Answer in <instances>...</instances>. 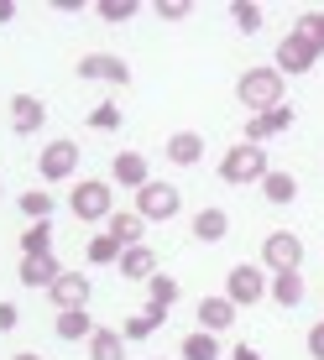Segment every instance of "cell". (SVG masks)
<instances>
[{
  "mask_svg": "<svg viewBox=\"0 0 324 360\" xmlns=\"http://www.w3.org/2000/svg\"><path fill=\"white\" fill-rule=\"evenodd\" d=\"M235 99H241V110H251V115L278 110L282 105V73L278 68H246L241 84H235Z\"/></svg>",
  "mask_w": 324,
  "mask_h": 360,
  "instance_id": "6da1fadb",
  "label": "cell"
},
{
  "mask_svg": "<svg viewBox=\"0 0 324 360\" xmlns=\"http://www.w3.org/2000/svg\"><path fill=\"white\" fill-rule=\"evenodd\" d=\"M220 178L235 183V188H241V183H261V178H267V152L251 146V141L230 146V152L220 157Z\"/></svg>",
  "mask_w": 324,
  "mask_h": 360,
  "instance_id": "7a4b0ae2",
  "label": "cell"
},
{
  "mask_svg": "<svg viewBox=\"0 0 324 360\" xmlns=\"http://www.w3.org/2000/svg\"><path fill=\"white\" fill-rule=\"evenodd\" d=\"M183 209V193L173 188V183H152L147 178L142 188H136V214L142 219H173Z\"/></svg>",
  "mask_w": 324,
  "mask_h": 360,
  "instance_id": "3957f363",
  "label": "cell"
},
{
  "mask_svg": "<svg viewBox=\"0 0 324 360\" xmlns=\"http://www.w3.org/2000/svg\"><path fill=\"white\" fill-rule=\"evenodd\" d=\"M261 262L272 266V277H278V271H298L304 266V240H298L293 230H272L267 240H261Z\"/></svg>",
  "mask_w": 324,
  "mask_h": 360,
  "instance_id": "277c9868",
  "label": "cell"
},
{
  "mask_svg": "<svg viewBox=\"0 0 324 360\" xmlns=\"http://www.w3.org/2000/svg\"><path fill=\"white\" fill-rule=\"evenodd\" d=\"M116 214V193H110V183H79V193H73V219H84V225H94V219H110Z\"/></svg>",
  "mask_w": 324,
  "mask_h": 360,
  "instance_id": "5b68a950",
  "label": "cell"
},
{
  "mask_svg": "<svg viewBox=\"0 0 324 360\" xmlns=\"http://www.w3.org/2000/svg\"><path fill=\"white\" fill-rule=\"evenodd\" d=\"M261 292H267V277H261V266H251V262L230 266V277H225V297H230L235 308H251Z\"/></svg>",
  "mask_w": 324,
  "mask_h": 360,
  "instance_id": "8992f818",
  "label": "cell"
},
{
  "mask_svg": "<svg viewBox=\"0 0 324 360\" xmlns=\"http://www.w3.org/2000/svg\"><path fill=\"white\" fill-rule=\"evenodd\" d=\"M73 167H79V146H73V141H47L42 157H37V172H42L47 183L73 178Z\"/></svg>",
  "mask_w": 324,
  "mask_h": 360,
  "instance_id": "52a82bcc",
  "label": "cell"
},
{
  "mask_svg": "<svg viewBox=\"0 0 324 360\" xmlns=\"http://www.w3.org/2000/svg\"><path fill=\"white\" fill-rule=\"evenodd\" d=\"M314 63H319V47L309 42L304 32H288V37L278 42V73H282V68H288V73H309Z\"/></svg>",
  "mask_w": 324,
  "mask_h": 360,
  "instance_id": "ba28073f",
  "label": "cell"
},
{
  "mask_svg": "<svg viewBox=\"0 0 324 360\" xmlns=\"http://www.w3.org/2000/svg\"><path fill=\"white\" fill-rule=\"evenodd\" d=\"M79 79H105V84H120V89H126L131 68H126V58H116V53H84L79 58Z\"/></svg>",
  "mask_w": 324,
  "mask_h": 360,
  "instance_id": "9c48e42d",
  "label": "cell"
},
{
  "mask_svg": "<svg viewBox=\"0 0 324 360\" xmlns=\"http://www.w3.org/2000/svg\"><path fill=\"white\" fill-rule=\"evenodd\" d=\"M47 292H53L58 314H73V308H89V277H79V271H63V277H58Z\"/></svg>",
  "mask_w": 324,
  "mask_h": 360,
  "instance_id": "30bf717a",
  "label": "cell"
},
{
  "mask_svg": "<svg viewBox=\"0 0 324 360\" xmlns=\"http://www.w3.org/2000/svg\"><path fill=\"white\" fill-rule=\"evenodd\" d=\"M42 120H47V105L37 94H16V99H11V131H16V136H32Z\"/></svg>",
  "mask_w": 324,
  "mask_h": 360,
  "instance_id": "8fae6325",
  "label": "cell"
},
{
  "mask_svg": "<svg viewBox=\"0 0 324 360\" xmlns=\"http://www.w3.org/2000/svg\"><path fill=\"white\" fill-rule=\"evenodd\" d=\"M288 126H293V110L278 105V110H267V115H251V120H246V141L261 146L267 136H278V131H288Z\"/></svg>",
  "mask_w": 324,
  "mask_h": 360,
  "instance_id": "7c38bea8",
  "label": "cell"
},
{
  "mask_svg": "<svg viewBox=\"0 0 324 360\" xmlns=\"http://www.w3.org/2000/svg\"><path fill=\"white\" fill-rule=\"evenodd\" d=\"M162 152H168V162L194 167L199 157H204V136H199V131H178V136H168V146H162Z\"/></svg>",
  "mask_w": 324,
  "mask_h": 360,
  "instance_id": "4fadbf2b",
  "label": "cell"
},
{
  "mask_svg": "<svg viewBox=\"0 0 324 360\" xmlns=\"http://www.w3.org/2000/svg\"><path fill=\"white\" fill-rule=\"evenodd\" d=\"M63 277V266L53 262V256H21V282L37 292V288H53V282Z\"/></svg>",
  "mask_w": 324,
  "mask_h": 360,
  "instance_id": "5bb4252c",
  "label": "cell"
},
{
  "mask_svg": "<svg viewBox=\"0 0 324 360\" xmlns=\"http://www.w3.org/2000/svg\"><path fill=\"white\" fill-rule=\"evenodd\" d=\"M230 324H235V303H230V297H204V303H199V329L220 334Z\"/></svg>",
  "mask_w": 324,
  "mask_h": 360,
  "instance_id": "9a60e30c",
  "label": "cell"
},
{
  "mask_svg": "<svg viewBox=\"0 0 324 360\" xmlns=\"http://www.w3.org/2000/svg\"><path fill=\"white\" fill-rule=\"evenodd\" d=\"M120 277H131V282L157 277V256L147 251V245H126V251H120Z\"/></svg>",
  "mask_w": 324,
  "mask_h": 360,
  "instance_id": "2e32d148",
  "label": "cell"
},
{
  "mask_svg": "<svg viewBox=\"0 0 324 360\" xmlns=\"http://www.w3.org/2000/svg\"><path fill=\"white\" fill-rule=\"evenodd\" d=\"M194 235L204 245L225 240V235H230V214H225V209H199V214H194Z\"/></svg>",
  "mask_w": 324,
  "mask_h": 360,
  "instance_id": "e0dca14e",
  "label": "cell"
},
{
  "mask_svg": "<svg viewBox=\"0 0 324 360\" xmlns=\"http://www.w3.org/2000/svg\"><path fill=\"white\" fill-rule=\"evenodd\" d=\"M89 360H126V334L120 329H94L89 334Z\"/></svg>",
  "mask_w": 324,
  "mask_h": 360,
  "instance_id": "ac0fdd59",
  "label": "cell"
},
{
  "mask_svg": "<svg viewBox=\"0 0 324 360\" xmlns=\"http://www.w3.org/2000/svg\"><path fill=\"white\" fill-rule=\"evenodd\" d=\"M110 172H116V183H126V188H142L147 183V157L142 152H116Z\"/></svg>",
  "mask_w": 324,
  "mask_h": 360,
  "instance_id": "d6986e66",
  "label": "cell"
},
{
  "mask_svg": "<svg viewBox=\"0 0 324 360\" xmlns=\"http://www.w3.org/2000/svg\"><path fill=\"white\" fill-rule=\"evenodd\" d=\"M162 319H168V308H162V303H147L142 314H131L126 324H120V334H126V340H147V334H152Z\"/></svg>",
  "mask_w": 324,
  "mask_h": 360,
  "instance_id": "ffe728a7",
  "label": "cell"
},
{
  "mask_svg": "<svg viewBox=\"0 0 324 360\" xmlns=\"http://www.w3.org/2000/svg\"><path fill=\"white\" fill-rule=\"evenodd\" d=\"M261 193H267V204H293V198H298V178H293V172H272L267 167Z\"/></svg>",
  "mask_w": 324,
  "mask_h": 360,
  "instance_id": "44dd1931",
  "label": "cell"
},
{
  "mask_svg": "<svg viewBox=\"0 0 324 360\" xmlns=\"http://www.w3.org/2000/svg\"><path fill=\"white\" fill-rule=\"evenodd\" d=\"M267 288H272V297H278L282 308H298V303H304V277H298V271H278Z\"/></svg>",
  "mask_w": 324,
  "mask_h": 360,
  "instance_id": "7402d4cb",
  "label": "cell"
},
{
  "mask_svg": "<svg viewBox=\"0 0 324 360\" xmlns=\"http://www.w3.org/2000/svg\"><path fill=\"white\" fill-rule=\"evenodd\" d=\"M21 251L27 256H53V225H47V219H32V230L21 235Z\"/></svg>",
  "mask_w": 324,
  "mask_h": 360,
  "instance_id": "603a6c76",
  "label": "cell"
},
{
  "mask_svg": "<svg viewBox=\"0 0 324 360\" xmlns=\"http://www.w3.org/2000/svg\"><path fill=\"white\" fill-rule=\"evenodd\" d=\"M94 334V319L84 314V308H73V314H58V340H89Z\"/></svg>",
  "mask_w": 324,
  "mask_h": 360,
  "instance_id": "cb8c5ba5",
  "label": "cell"
},
{
  "mask_svg": "<svg viewBox=\"0 0 324 360\" xmlns=\"http://www.w3.org/2000/svg\"><path fill=\"white\" fill-rule=\"evenodd\" d=\"M142 225H147L142 214H110V230L105 235H116L120 245H142Z\"/></svg>",
  "mask_w": 324,
  "mask_h": 360,
  "instance_id": "d4e9b609",
  "label": "cell"
},
{
  "mask_svg": "<svg viewBox=\"0 0 324 360\" xmlns=\"http://www.w3.org/2000/svg\"><path fill=\"white\" fill-rule=\"evenodd\" d=\"M183 360H220V345L209 329H194L189 340H183Z\"/></svg>",
  "mask_w": 324,
  "mask_h": 360,
  "instance_id": "484cf974",
  "label": "cell"
},
{
  "mask_svg": "<svg viewBox=\"0 0 324 360\" xmlns=\"http://www.w3.org/2000/svg\"><path fill=\"white\" fill-rule=\"evenodd\" d=\"M120 251H126V245H120L116 235H94V240H89V262H94V266H110V262H120Z\"/></svg>",
  "mask_w": 324,
  "mask_h": 360,
  "instance_id": "4316f807",
  "label": "cell"
},
{
  "mask_svg": "<svg viewBox=\"0 0 324 360\" xmlns=\"http://www.w3.org/2000/svg\"><path fill=\"white\" fill-rule=\"evenodd\" d=\"M230 21L251 37V32H261V6H256V0H235V6H230Z\"/></svg>",
  "mask_w": 324,
  "mask_h": 360,
  "instance_id": "83f0119b",
  "label": "cell"
},
{
  "mask_svg": "<svg viewBox=\"0 0 324 360\" xmlns=\"http://www.w3.org/2000/svg\"><path fill=\"white\" fill-rule=\"evenodd\" d=\"M147 288H152V303H162V308H173V303H178V277H168V271L147 277Z\"/></svg>",
  "mask_w": 324,
  "mask_h": 360,
  "instance_id": "f1b7e54d",
  "label": "cell"
},
{
  "mask_svg": "<svg viewBox=\"0 0 324 360\" xmlns=\"http://www.w3.org/2000/svg\"><path fill=\"white\" fill-rule=\"evenodd\" d=\"M99 21H110V27H120V21H131L136 16V0H99Z\"/></svg>",
  "mask_w": 324,
  "mask_h": 360,
  "instance_id": "f546056e",
  "label": "cell"
},
{
  "mask_svg": "<svg viewBox=\"0 0 324 360\" xmlns=\"http://www.w3.org/2000/svg\"><path fill=\"white\" fill-rule=\"evenodd\" d=\"M21 214H27V219H47V214H53V193H21Z\"/></svg>",
  "mask_w": 324,
  "mask_h": 360,
  "instance_id": "4dcf8cb0",
  "label": "cell"
},
{
  "mask_svg": "<svg viewBox=\"0 0 324 360\" xmlns=\"http://www.w3.org/2000/svg\"><path fill=\"white\" fill-rule=\"evenodd\" d=\"M89 126L94 131H116L120 126V105H110V99H105V105H94L89 110Z\"/></svg>",
  "mask_w": 324,
  "mask_h": 360,
  "instance_id": "1f68e13d",
  "label": "cell"
},
{
  "mask_svg": "<svg viewBox=\"0 0 324 360\" xmlns=\"http://www.w3.org/2000/svg\"><path fill=\"white\" fill-rule=\"evenodd\" d=\"M298 32H304V37H309V42H314V47H319V53H324V11H309V16H304V21H298Z\"/></svg>",
  "mask_w": 324,
  "mask_h": 360,
  "instance_id": "d6a6232c",
  "label": "cell"
},
{
  "mask_svg": "<svg viewBox=\"0 0 324 360\" xmlns=\"http://www.w3.org/2000/svg\"><path fill=\"white\" fill-rule=\"evenodd\" d=\"M189 11H194L189 0H157V16L162 21H189Z\"/></svg>",
  "mask_w": 324,
  "mask_h": 360,
  "instance_id": "836d02e7",
  "label": "cell"
},
{
  "mask_svg": "<svg viewBox=\"0 0 324 360\" xmlns=\"http://www.w3.org/2000/svg\"><path fill=\"white\" fill-rule=\"evenodd\" d=\"M309 355H314V360H324V324H314V329H309Z\"/></svg>",
  "mask_w": 324,
  "mask_h": 360,
  "instance_id": "e575fe53",
  "label": "cell"
},
{
  "mask_svg": "<svg viewBox=\"0 0 324 360\" xmlns=\"http://www.w3.org/2000/svg\"><path fill=\"white\" fill-rule=\"evenodd\" d=\"M16 319H21L16 308H11V303H0V334H11V329H16Z\"/></svg>",
  "mask_w": 324,
  "mask_h": 360,
  "instance_id": "d590c367",
  "label": "cell"
},
{
  "mask_svg": "<svg viewBox=\"0 0 324 360\" xmlns=\"http://www.w3.org/2000/svg\"><path fill=\"white\" fill-rule=\"evenodd\" d=\"M230 360H261V355L251 350V345H235V350H230Z\"/></svg>",
  "mask_w": 324,
  "mask_h": 360,
  "instance_id": "8d00e7d4",
  "label": "cell"
},
{
  "mask_svg": "<svg viewBox=\"0 0 324 360\" xmlns=\"http://www.w3.org/2000/svg\"><path fill=\"white\" fill-rule=\"evenodd\" d=\"M0 21H16V0H0Z\"/></svg>",
  "mask_w": 324,
  "mask_h": 360,
  "instance_id": "74e56055",
  "label": "cell"
},
{
  "mask_svg": "<svg viewBox=\"0 0 324 360\" xmlns=\"http://www.w3.org/2000/svg\"><path fill=\"white\" fill-rule=\"evenodd\" d=\"M11 360H42V355H32V350H21V355H11Z\"/></svg>",
  "mask_w": 324,
  "mask_h": 360,
  "instance_id": "f35d334b",
  "label": "cell"
}]
</instances>
